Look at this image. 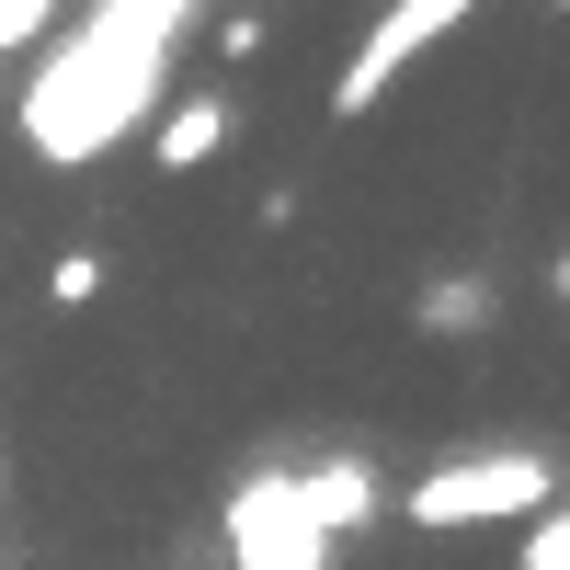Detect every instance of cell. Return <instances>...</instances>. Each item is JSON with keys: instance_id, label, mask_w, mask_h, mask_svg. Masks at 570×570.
<instances>
[{"instance_id": "cell-1", "label": "cell", "mask_w": 570, "mask_h": 570, "mask_svg": "<svg viewBox=\"0 0 570 570\" xmlns=\"http://www.w3.org/2000/svg\"><path fill=\"white\" fill-rule=\"evenodd\" d=\"M570 491V456H537V445H468V456H434L422 480L400 491V513L422 537H468V525H513V513H548Z\"/></svg>"}, {"instance_id": "cell-2", "label": "cell", "mask_w": 570, "mask_h": 570, "mask_svg": "<svg viewBox=\"0 0 570 570\" xmlns=\"http://www.w3.org/2000/svg\"><path fill=\"white\" fill-rule=\"evenodd\" d=\"M217 548H228V570H331V537L297 502V468H252L217 513Z\"/></svg>"}, {"instance_id": "cell-3", "label": "cell", "mask_w": 570, "mask_h": 570, "mask_svg": "<svg viewBox=\"0 0 570 570\" xmlns=\"http://www.w3.org/2000/svg\"><path fill=\"white\" fill-rule=\"evenodd\" d=\"M468 12H480V0H389V12L365 23L354 69L331 80V115H376V104H389V80H400V69H411L422 46H434V35H456Z\"/></svg>"}, {"instance_id": "cell-4", "label": "cell", "mask_w": 570, "mask_h": 570, "mask_svg": "<svg viewBox=\"0 0 570 570\" xmlns=\"http://www.w3.org/2000/svg\"><path fill=\"white\" fill-rule=\"evenodd\" d=\"M297 502H308V525L343 548V537H365L376 513H389V491H376V468L365 456H308L297 468Z\"/></svg>"}, {"instance_id": "cell-5", "label": "cell", "mask_w": 570, "mask_h": 570, "mask_svg": "<svg viewBox=\"0 0 570 570\" xmlns=\"http://www.w3.org/2000/svg\"><path fill=\"white\" fill-rule=\"evenodd\" d=\"M491 320H502V285H491V274H422V297H411V331H422V343H480Z\"/></svg>"}, {"instance_id": "cell-6", "label": "cell", "mask_w": 570, "mask_h": 570, "mask_svg": "<svg viewBox=\"0 0 570 570\" xmlns=\"http://www.w3.org/2000/svg\"><path fill=\"white\" fill-rule=\"evenodd\" d=\"M228 137H240V104H228L217 80H195V91H183V104L160 115V171H206Z\"/></svg>"}, {"instance_id": "cell-7", "label": "cell", "mask_w": 570, "mask_h": 570, "mask_svg": "<svg viewBox=\"0 0 570 570\" xmlns=\"http://www.w3.org/2000/svg\"><path fill=\"white\" fill-rule=\"evenodd\" d=\"M513 570H570V491L548 513H525V548H513Z\"/></svg>"}, {"instance_id": "cell-8", "label": "cell", "mask_w": 570, "mask_h": 570, "mask_svg": "<svg viewBox=\"0 0 570 570\" xmlns=\"http://www.w3.org/2000/svg\"><path fill=\"white\" fill-rule=\"evenodd\" d=\"M104 285H115V263H104V252H58V263H46V297H58V308H91Z\"/></svg>"}, {"instance_id": "cell-9", "label": "cell", "mask_w": 570, "mask_h": 570, "mask_svg": "<svg viewBox=\"0 0 570 570\" xmlns=\"http://www.w3.org/2000/svg\"><path fill=\"white\" fill-rule=\"evenodd\" d=\"M548 285H559V297H570V252H559V274H548Z\"/></svg>"}, {"instance_id": "cell-10", "label": "cell", "mask_w": 570, "mask_h": 570, "mask_svg": "<svg viewBox=\"0 0 570 570\" xmlns=\"http://www.w3.org/2000/svg\"><path fill=\"white\" fill-rule=\"evenodd\" d=\"M548 12H570V0H548Z\"/></svg>"}]
</instances>
